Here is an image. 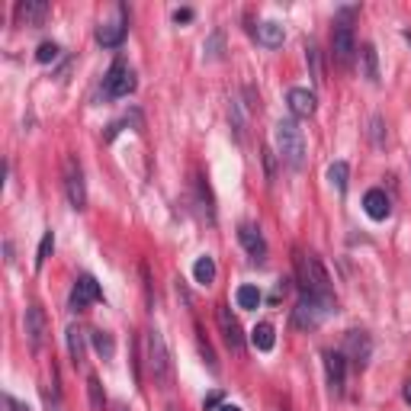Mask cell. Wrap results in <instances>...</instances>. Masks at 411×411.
I'll return each instance as SVG.
<instances>
[{
  "mask_svg": "<svg viewBox=\"0 0 411 411\" xmlns=\"http://www.w3.org/2000/svg\"><path fill=\"white\" fill-rule=\"evenodd\" d=\"M65 196H68L71 209H84L87 206V183L77 158H65Z\"/></svg>",
  "mask_w": 411,
  "mask_h": 411,
  "instance_id": "8992f818",
  "label": "cell"
},
{
  "mask_svg": "<svg viewBox=\"0 0 411 411\" xmlns=\"http://www.w3.org/2000/svg\"><path fill=\"white\" fill-rule=\"evenodd\" d=\"M315 93L305 90V87H292L290 93H286V107H290V113L296 116V119H309V116L315 113Z\"/></svg>",
  "mask_w": 411,
  "mask_h": 411,
  "instance_id": "4fadbf2b",
  "label": "cell"
},
{
  "mask_svg": "<svg viewBox=\"0 0 411 411\" xmlns=\"http://www.w3.org/2000/svg\"><path fill=\"white\" fill-rule=\"evenodd\" d=\"M90 341H93V351H97L103 360H113L116 357V341H113V335H109V331H93Z\"/></svg>",
  "mask_w": 411,
  "mask_h": 411,
  "instance_id": "603a6c76",
  "label": "cell"
},
{
  "mask_svg": "<svg viewBox=\"0 0 411 411\" xmlns=\"http://www.w3.org/2000/svg\"><path fill=\"white\" fill-rule=\"evenodd\" d=\"M116 411H126V405H119V408H116Z\"/></svg>",
  "mask_w": 411,
  "mask_h": 411,
  "instance_id": "f35d334b",
  "label": "cell"
},
{
  "mask_svg": "<svg viewBox=\"0 0 411 411\" xmlns=\"http://www.w3.org/2000/svg\"><path fill=\"white\" fill-rule=\"evenodd\" d=\"M276 151H280V158L290 164L292 170H302L305 164V135L302 129H299L296 119H280L276 122Z\"/></svg>",
  "mask_w": 411,
  "mask_h": 411,
  "instance_id": "6da1fadb",
  "label": "cell"
},
{
  "mask_svg": "<svg viewBox=\"0 0 411 411\" xmlns=\"http://www.w3.org/2000/svg\"><path fill=\"white\" fill-rule=\"evenodd\" d=\"M4 408H7V411H13V408H10V405H7V402H4Z\"/></svg>",
  "mask_w": 411,
  "mask_h": 411,
  "instance_id": "74e56055",
  "label": "cell"
},
{
  "mask_svg": "<svg viewBox=\"0 0 411 411\" xmlns=\"http://www.w3.org/2000/svg\"><path fill=\"white\" fill-rule=\"evenodd\" d=\"M238 241L244 244V251L251 254L254 260H264L267 241H264V235H260V229H254V225H241V229H238Z\"/></svg>",
  "mask_w": 411,
  "mask_h": 411,
  "instance_id": "9a60e30c",
  "label": "cell"
},
{
  "mask_svg": "<svg viewBox=\"0 0 411 411\" xmlns=\"http://www.w3.org/2000/svg\"><path fill=\"white\" fill-rule=\"evenodd\" d=\"M219 411H241V408H238V405H222Z\"/></svg>",
  "mask_w": 411,
  "mask_h": 411,
  "instance_id": "8d00e7d4",
  "label": "cell"
},
{
  "mask_svg": "<svg viewBox=\"0 0 411 411\" xmlns=\"http://www.w3.org/2000/svg\"><path fill=\"white\" fill-rule=\"evenodd\" d=\"M331 52H335L337 65L351 68L353 55H357V39H353L351 23H335V32H331Z\"/></svg>",
  "mask_w": 411,
  "mask_h": 411,
  "instance_id": "52a82bcc",
  "label": "cell"
},
{
  "mask_svg": "<svg viewBox=\"0 0 411 411\" xmlns=\"http://www.w3.org/2000/svg\"><path fill=\"white\" fill-rule=\"evenodd\" d=\"M87 392H90L93 411H103V405H107V396H103V386H100L97 376H87Z\"/></svg>",
  "mask_w": 411,
  "mask_h": 411,
  "instance_id": "4316f807",
  "label": "cell"
},
{
  "mask_svg": "<svg viewBox=\"0 0 411 411\" xmlns=\"http://www.w3.org/2000/svg\"><path fill=\"white\" fill-rule=\"evenodd\" d=\"M4 402H7V405H10V408H13V411H29V408H26V405H20V402H16L13 396H4Z\"/></svg>",
  "mask_w": 411,
  "mask_h": 411,
  "instance_id": "e575fe53",
  "label": "cell"
},
{
  "mask_svg": "<svg viewBox=\"0 0 411 411\" xmlns=\"http://www.w3.org/2000/svg\"><path fill=\"white\" fill-rule=\"evenodd\" d=\"M46 335H48V321H46L42 305H29V309H26V341H29L32 351H42Z\"/></svg>",
  "mask_w": 411,
  "mask_h": 411,
  "instance_id": "ba28073f",
  "label": "cell"
},
{
  "mask_svg": "<svg viewBox=\"0 0 411 411\" xmlns=\"http://www.w3.org/2000/svg\"><path fill=\"white\" fill-rule=\"evenodd\" d=\"M331 312H335V296H309V292H302V299L292 309V325L302 328V331H315Z\"/></svg>",
  "mask_w": 411,
  "mask_h": 411,
  "instance_id": "3957f363",
  "label": "cell"
},
{
  "mask_svg": "<svg viewBox=\"0 0 411 411\" xmlns=\"http://www.w3.org/2000/svg\"><path fill=\"white\" fill-rule=\"evenodd\" d=\"M296 280L302 286V292L309 296H331V280H328V270L321 267V260L315 254L296 251Z\"/></svg>",
  "mask_w": 411,
  "mask_h": 411,
  "instance_id": "7a4b0ae2",
  "label": "cell"
},
{
  "mask_svg": "<svg viewBox=\"0 0 411 411\" xmlns=\"http://www.w3.org/2000/svg\"><path fill=\"white\" fill-rule=\"evenodd\" d=\"M222 42H225V36H222V29H215L213 36H209V42H206V55L209 58H222Z\"/></svg>",
  "mask_w": 411,
  "mask_h": 411,
  "instance_id": "f1b7e54d",
  "label": "cell"
},
{
  "mask_svg": "<svg viewBox=\"0 0 411 411\" xmlns=\"http://www.w3.org/2000/svg\"><path fill=\"white\" fill-rule=\"evenodd\" d=\"M373 353V341L366 331H347V341H344V357H351L353 363L363 366Z\"/></svg>",
  "mask_w": 411,
  "mask_h": 411,
  "instance_id": "7c38bea8",
  "label": "cell"
},
{
  "mask_svg": "<svg viewBox=\"0 0 411 411\" xmlns=\"http://www.w3.org/2000/svg\"><path fill=\"white\" fill-rule=\"evenodd\" d=\"M405 402H408V405H411V379H408V382H405Z\"/></svg>",
  "mask_w": 411,
  "mask_h": 411,
  "instance_id": "d590c367",
  "label": "cell"
},
{
  "mask_svg": "<svg viewBox=\"0 0 411 411\" xmlns=\"http://www.w3.org/2000/svg\"><path fill=\"white\" fill-rule=\"evenodd\" d=\"M219 328H222V337H225V344H229L235 353H241L244 347V335H241V325H238V318L231 315L229 305H219Z\"/></svg>",
  "mask_w": 411,
  "mask_h": 411,
  "instance_id": "8fae6325",
  "label": "cell"
},
{
  "mask_svg": "<svg viewBox=\"0 0 411 411\" xmlns=\"http://www.w3.org/2000/svg\"><path fill=\"white\" fill-rule=\"evenodd\" d=\"M65 337H68V353H71V360H74V366H81L87 357V335L77 325H71Z\"/></svg>",
  "mask_w": 411,
  "mask_h": 411,
  "instance_id": "d6986e66",
  "label": "cell"
},
{
  "mask_svg": "<svg viewBox=\"0 0 411 411\" xmlns=\"http://www.w3.org/2000/svg\"><path fill=\"white\" fill-rule=\"evenodd\" d=\"M363 209H366V215H370L373 222H386L389 213H392V203H389V196L382 190H370L363 196Z\"/></svg>",
  "mask_w": 411,
  "mask_h": 411,
  "instance_id": "2e32d148",
  "label": "cell"
},
{
  "mask_svg": "<svg viewBox=\"0 0 411 411\" xmlns=\"http://www.w3.org/2000/svg\"><path fill=\"white\" fill-rule=\"evenodd\" d=\"M347 177H351L347 161H335V164L328 168V180H331V187H335L337 193H347Z\"/></svg>",
  "mask_w": 411,
  "mask_h": 411,
  "instance_id": "cb8c5ba5",
  "label": "cell"
},
{
  "mask_svg": "<svg viewBox=\"0 0 411 411\" xmlns=\"http://www.w3.org/2000/svg\"><path fill=\"white\" fill-rule=\"evenodd\" d=\"M132 90H135V71L126 61H116L113 68L107 71V77H103V93L109 100H119V97H129Z\"/></svg>",
  "mask_w": 411,
  "mask_h": 411,
  "instance_id": "5b68a950",
  "label": "cell"
},
{
  "mask_svg": "<svg viewBox=\"0 0 411 411\" xmlns=\"http://www.w3.org/2000/svg\"><path fill=\"white\" fill-rule=\"evenodd\" d=\"M235 299H238V305H241V309H257V305H260V290H257V286H238Z\"/></svg>",
  "mask_w": 411,
  "mask_h": 411,
  "instance_id": "d4e9b609",
  "label": "cell"
},
{
  "mask_svg": "<svg viewBox=\"0 0 411 411\" xmlns=\"http://www.w3.org/2000/svg\"><path fill=\"white\" fill-rule=\"evenodd\" d=\"M190 20H193V10L190 7H187V10H177V13H174V23H190Z\"/></svg>",
  "mask_w": 411,
  "mask_h": 411,
  "instance_id": "d6a6232c",
  "label": "cell"
},
{
  "mask_svg": "<svg viewBox=\"0 0 411 411\" xmlns=\"http://www.w3.org/2000/svg\"><path fill=\"white\" fill-rule=\"evenodd\" d=\"M55 251V235L52 231H46L42 235V241H39V251H36V270H42L46 267V260H48V254Z\"/></svg>",
  "mask_w": 411,
  "mask_h": 411,
  "instance_id": "484cf974",
  "label": "cell"
},
{
  "mask_svg": "<svg viewBox=\"0 0 411 411\" xmlns=\"http://www.w3.org/2000/svg\"><path fill=\"white\" fill-rule=\"evenodd\" d=\"M325 373H328V386L335 396L344 392V379H347V357L344 351H328L325 353Z\"/></svg>",
  "mask_w": 411,
  "mask_h": 411,
  "instance_id": "9c48e42d",
  "label": "cell"
},
{
  "mask_svg": "<svg viewBox=\"0 0 411 411\" xmlns=\"http://www.w3.org/2000/svg\"><path fill=\"white\" fill-rule=\"evenodd\" d=\"M58 42H42V46L36 48V61H42V65H48V61H55L58 58Z\"/></svg>",
  "mask_w": 411,
  "mask_h": 411,
  "instance_id": "83f0119b",
  "label": "cell"
},
{
  "mask_svg": "<svg viewBox=\"0 0 411 411\" xmlns=\"http://www.w3.org/2000/svg\"><path fill=\"white\" fill-rule=\"evenodd\" d=\"M199 353L206 357L209 370H213V373H219V360H215V353H213V347H209V341H203V335H199Z\"/></svg>",
  "mask_w": 411,
  "mask_h": 411,
  "instance_id": "4dcf8cb0",
  "label": "cell"
},
{
  "mask_svg": "<svg viewBox=\"0 0 411 411\" xmlns=\"http://www.w3.org/2000/svg\"><path fill=\"white\" fill-rule=\"evenodd\" d=\"M126 39V26L122 23H100L97 26V42L103 48H119Z\"/></svg>",
  "mask_w": 411,
  "mask_h": 411,
  "instance_id": "ac0fdd59",
  "label": "cell"
},
{
  "mask_svg": "<svg viewBox=\"0 0 411 411\" xmlns=\"http://www.w3.org/2000/svg\"><path fill=\"white\" fill-rule=\"evenodd\" d=\"M222 396H219V392H213V396H209V398H206V411H213V408H222Z\"/></svg>",
  "mask_w": 411,
  "mask_h": 411,
  "instance_id": "836d02e7",
  "label": "cell"
},
{
  "mask_svg": "<svg viewBox=\"0 0 411 411\" xmlns=\"http://www.w3.org/2000/svg\"><path fill=\"white\" fill-rule=\"evenodd\" d=\"M231 126H235L238 138H244V109L238 100H231Z\"/></svg>",
  "mask_w": 411,
  "mask_h": 411,
  "instance_id": "f546056e",
  "label": "cell"
},
{
  "mask_svg": "<svg viewBox=\"0 0 411 411\" xmlns=\"http://www.w3.org/2000/svg\"><path fill=\"white\" fill-rule=\"evenodd\" d=\"M42 398H46V408L48 411H61V402H58V392H48L46 386H42Z\"/></svg>",
  "mask_w": 411,
  "mask_h": 411,
  "instance_id": "1f68e13d",
  "label": "cell"
},
{
  "mask_svg": "<svg viewBox=\"0 0 411 411\" xmlns=\"http://www.w3.org/2000/svg\"><path fill=\"white\" fill-rule=\"evenodd\" d=\"M103 299V290H100V283L93 280V276H81V280L74 283V290H71V309H87L90 302H100Z\"/></svg>",
  "mask_w": 411,
  "mask_h": 411,
  "instance_id": "30bf717a",
  "label": "cell"
},
{
  "mask_svg": "<svg viewBox=\"0 0 411 411\" xmlns=\"http://www.w3.org/2000/svg\"><path fill=\"white\" fill-rule=\"evenodd\" d=\"M360 65H363V77L370 84H379V58H376V48L373 46H363L360 48Z\"/></svg>",
  "mask_w": 411,
  "mask_h": 411,
  "instance_id": "ffe728a7",
  "label": "cell"
},
{
  "mask_svg": "<svg viewBox=\"0 0 411 411\" xmlns=\"http://www.w3.org/2000/svg\"><path fill=\"white\" fill-rule=\"evenodd\" d=\"M251 344L257 347V351H274V344H276V337H274V325H267V321H260V325H254V331H251Z\"/></svg>",
  "mask_w": 411,
  "mask_h": 411,
  "instance_id": "44dd1931",
  "label": "cell"
},
{
  "mask_svg": "<svg viewBox=\"0 0 411 411\" xmlns=\"http://www.w3.org/2000/svg\"><path fill=\"white\" fill-rule=\"evenodd\" d=\"M46 16H48L46 0H20V4H16V20L23 26H42Z\"/></svg>",
  "mask_w": 411,
  "mask_h": 411,
  "instance_id": "5bb4252c",
  "label": "cell"
},
{
  "mask_svg": "<svg viewBox=\"0 0 411 411\" xmlns=\"http://www.w3.org/2000/svg\"><path fill=\"white\" fill-rule=\"evenodd\" d=\"M193 280L199 283V286H209V283L215 280V260L206 254V257H199L196 264H193Z\"/></svg>",
  "mask_w": 411,
  "mask_h": 411,
  "instance_id": "7402d4cb",
  "label": "cell"
},
{
  "mask_svg": "<svg viewBox=\"0 0 411 411\" xmlns=\"http://www.w3.org/2000/svg\"><path fill=\"white\" fill-rule=\"evenodd\" d=\"M283 39H286V29L280 23H274V20H267V23L257 26V42L264 48H280Z\"/></svg>",
  "mask_w": 411,
  "mask_h": 411,
  "instance_id": "e0dca14e",
  "label": "cell"
},
{
  "mask_svg": "<svg viewBox=\"0 0 411 411\" xmlns=\"http://www.w3.org/2000/svg\"><path fill=\"white\" fill-rule=\"evenodd\" d=\"M148 370L154 373V379L161 386L170 382V353H168V344H164V335H161L158 328L148 331Z\"/></svg>",
  "mask_w": 411,
  "mask_h": 411,
  "instance_id": "277c9868",
  "label": "cell"
}]
</instances>
